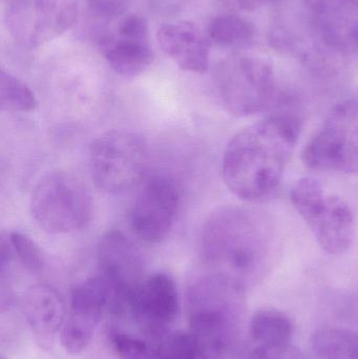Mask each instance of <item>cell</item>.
<instances>
[{
    "label": "cell",
    "instance_id": "cell-1",
    "mask_svg": "<svg viewBox=\"0 0 358 359\" xmlns=\"http://www.w3.org/2000/svg\"><path fill=\"white\" fill-rule=\"evenodd\" d=\"M300 133V119L286 111L240 130L223 154L225 185L244 202L264 203L275 198Z\"/></svg>",
    "mask_w": 358,
    "mask_h": 359
},
{
    "label": "cell",
    "instance_id": "cell-2",
    "mask_svg": "<svg viewBox=\"0 0 358 359\" xmlns=\"http://www.w3.org/2000/svg\"><path fill=\"white\" fill-rule=\"evenodd\" d=\"M226 206L209 215L200 238L202 261L208 271L246 286L262 278L273 259V236L262 215Z\"/></svg>",
    "mask_w": 358,
    "mask_h": 359
},
{
    "label": "cell",
    "instance_id": "cell-3",
    "mask_svg": "<svg viewBox=\"0 0 358 359\" xmlns=\"http://www.w3.org/2000/svg\"><path fill=\"white\" fill-rule=\"evenodd\" d=\"M193 324L201 355L208 359H244L240 325L245 305V287L237 280L208 271L189 292Z\"/></svg>",
    "mask_w": 358,
    "mask_h": 359
},
{
    "label": "cell",
    "instance_id": "cell-4",
    "mask_svg": "<svg viewBox=\"0 0 358 359\" xmlns=\"http://www.w3.org/2000/svg\"><path fill=\"white\" fill-rule=\"evenodd\" d=\"M29 209L38 227L50 234H67L83 229L92 213L90 192L77 177L53 172L34 186Z\"/></svg>",
    "mask_w": 358,
    "mask_h": 359
},
{
    "label": "cell",
    "instance_id": "cell-5",
    "mask_svg": "<svg viewBox=\"0 0 358 359\" xmlns=\"http://www.w3.org/2000/svg\"><path fill=\"white\" fill-rule=\"evenodd\" d=\"M149 161L144 139L128 130H107L88 149V170L95 185L106 194H122L142 179Z\"/></svg>",
    "mask_w": 358,
    "mask_h": 359
},
{
    "label": "cell",
    "instance_id": "cell-6",
    "mask_svg": "<svg viewBox=\"0 0 358 359\" xmlns=\"http://www.w3.org/2000/svg\"><path fill=\"white\" fill-rule=\"evenodd\" d=\"M214 86L221 104L235 117L262 113L273 105L277 96L270 65L244 55L228 57L216 65Z\"/></svg>",
    "mask_w": 358,
    "mask_h": 359
},
{
    "label": "cell",
    "instance_id": "cell-7",
    "mask_svg": "<svg viewBox=\"0 0 358 359\" xmlns=\"http://www.w3.org/2000/svg\"><path fill=\"white\" fill-rule=\"evenodd\" d=\"M305 165L317 172L358 174V101L334 107L302 153Z\"/></svg>",
    "mask_w": 358,
    "mask_h": 359
},
{
    "label": "cell",
    "instance_id": "cell-8",
    "mask_svg": "<svg viewBox=\"0 0 358 359\" xmlns=\"http://www.w3.org/2000/svg\"><path fill=\"white\" fill-rule=\"evenodd\" d=\"M79 0H11L6 22L20 46L38 48L69 31L77 20Z\"/></svg>",
    "mask_w": 358,
    "mask_h": 359
},
{
    "label": "cell",
    "instance_id": "cell-9",
    "mask_svg": "<svg viewBox=\"0 0 358 359\" xmlns=\"http://www.w3.org/2000/svg\"><path fill=\"white\" fill-rule=\"evenodd\" d=\"M180 203V189L174 180L166 176L147 179L130 206V228L147 244L163 242L174 228Z\"/></svg>",
    "mask_w": 358,
    "mask_h": 359
},
{
    "label": "cell",
    "instance_id": "cell-10",
    "mask_svg": "<svg viewBox=\"0 0 358 359\" xmlns=\"http://www.w3.org/2000/svg\"><path fill=\"white\" fill-rule=\"evenodd\" d=\"M98 46L113 71L126 79L142 75L155 58L149 22L138 14H124L115 27L103 29Z\"/></svg>",
    "mask_w": 358,
    "mask_h": 359
},
{
    "label": "cell",
    "instance_id": "cell-11",
    "mask_svg": "<svg viewBox=\"0 0 358 359\" xmlns=\"http://www.w3.org/2000/svg\"><path fill=\"white\" fill-rule=\"evenodd\" d=\"M125 299L137 318L155 332L166 330L180 310L176 283L163 272L145 276Z\"/></svg>",
    "mask_w": 358,
    "mask_h": 359
},
{
    "label": "cell",
    "instance_id": "cell-12",
    "mask_svg": "<svg viewBox=\"0 0 358 359\" xmlns=\"http://www.w3.org/2000/svg\"><path fill=\"white\" fill-rule=\"evenodd\" d=\"M99 267L126 299L144 276V259L137 245L119 230L106 232L97 247Z\"/></svg>",
    "mask_w": 358,
    "mask_h": 359
},
{
    "label": "cell",
    "instance_id": "cell-13",
    "mask_svg": "<svg viewBox=\"0 0 358 359\" xmlns=\"http://www.w3.org/2000/svg\"><path fill=\"white\" fill-rule=\"evenodd\" d=\"M162 50L181 69L204 74L209 67V38L187 21L164 23L157 32Z\"/></svg>",
    "mask_w": 358,
    "mask_h": 359
},
{
    "label": "cell",
    "instance_id": "cell-14",
    "mask_svg": "<svg viewBox=\"0 0 358 359\" xmlns=\"http://www.w3.org/2000/svg\"><path fill=\"white\" fill-rule=\"evenodd\" d=\"M308 226L322 249L331 255L346 252L354 241V215L338 196H327L325 206Z\"/></svg>",
    "mask_w": 358,
    "mask_h": 359
},
{
    "label": "cell",
    "instance_id": "cell-15",
    "mask_svg": "<svg viewBox=\"0 0 358 359\" xmlns=\"http://www.w3.org/2000/svg\"><path fill=\"white\" fill-rule=\"evenodd\" d=\"M23 313L34 334L42 341H50L60 332L64 323V306L58 293L46 285H36L25 292Z\"/></svg>",
    "mask_w": 358,
    "mask_h": 359
},
{
    "label": "cell",
    "instance_id": "cell-16",
    "mask_svg": "<svg viewBox=\"0 0 358 359\" xmlns=\"http://www.w3.org/2000/svg\"><path fill=\"white\" fill-rule=\"evenodd\" d=\"M294 332L289 316L273 308L258 310L248 324V335L254 347H287L291 345Z\"/></svg>",
    "mask_w": 358,
    "mask_h": 359
},
{
    "label": "cell",
    "instance_id": "cell-17",
    "mask_svg": "<svg viewBox=\"0 0 358 359\" xmlns=\"http://www.w3.org/2000/svg\"><path fill=\"white\" fill-rule=\"evenodd\" d=\"M256 29L243 17L233 14L219 15L210 21L207 36L216 46L244 48L254 42Z\"/></svg>",
    "mask_w": 358,
    "mask_h": 359
},
{
    "label": "cell",
    "instance_id": "cell-18",
    "mask_svg": "<svg viewBox=\"0 0 358 359\" xmlns=\"http://www.w3.org/2000/svg\"><path fill=\"white\" fill-rule=\"evenodd\" d=\"M100 318L81 312L69 311L59 332L65 352L78 355L88 349L94 339Z\"/></svg>",
    "mask_w": 358,
    "mask_h": 359
},
{
    "label": "cell",
    "instance_id": "cell-19",
    "mask_svg": "<svg viewBox=\"0 0 358 359\" xmlns=\"http://www.w3.org/2000/svg\"><path fill=\"white\" fill-rule=\"evenodd\" d=\"M317 359H358V333L343 329H325L313 335Z\"/></svg>",
    "mask_w": 358,
    "mask_h": 359
},
{
    "label": "cell",
    "instance_id": "cell-20",
    "mask_svg": "<svg viewBox=\"0 0 358 359\" xmlns=\"http://www.w3.org/2000/svg\"><path fill=\"white\" fill-rule=\"evenodd\" d=\"M38 101L31 88L10 72H0V107L1 111L27 113L37 109Z\"/></svg>",
    "mask_w": 358,
    "mask_h": 359
},
{
    "label": "cell",
    "instance_id": "cell-21",
    "mask_svg": "<svg viewBox=\"0 0 358 359\" xmlns=\"http://www.w3.org/2000/svg\"><path fill=\"white\" fill-rule=\"evenodd\" d=\"M326 198L321 182L312 177L298 180L290 191V200L307 225L321 212Z\"/></svg>",
    "mask_w": 358,
    "mask_h": 359
},
{
    "label": "cell",
    "instance_id": "cell-22",
    "mask_svg": "<svg viewBox=\"0 0 358 359\" xmlns=\"http://www.w3.org/2000/svg\"><path fill=\"white\" fill-rule=\"evenodd\" d=\"M201 356L198 337L185 331L170 333L155 351V359H200Z\"/></svg>",
    "mask_w": 358,
    "mask_h": 359
},
{
    "label": "cell",
    "instance_id": "cell-23",
    "mask_svg": "<svg viewBox=\"0 0 358 359\" xmlns=\"http://www.w3.org/2000/svg\"><path fill=\"white\" fill-rule=\"evenodd\" d=\"M13 255L21 265L32 272L40 271L44 266V255L39 245L27 234L12 231L6 236Z\"/></svg>",
    "mask_w": 358,
    "mask_h": 359
},
{
    "label": "cell",
    "instance_id": "cell-24",
    "mask_svg": "<svg viewBox=\"0 0 358 359\" xmlns=\"http://www.w3.org/2000/svg\"><path fill=\"white\" fill-rule=\"evenodd\" d=\"M111 343L119 359H155V351L134 335L115 331L111 333Z\"/></svg>",
    "mask_w": 358,
    "mask_h": 359
},
{
    "label": "cell",
    "instance_id": "cell-25",
    "mask_svg": "<svg viewBox=\"0 0 358 359\" xmlns=\"http://www.w3.org/2000/svg\"><path fill=\"white\" fill-rule=\"evenodd\" d=\"M130 0H86L92 16L100 20L111 21L125 14Z\"/></svg>",
    "mask_w": 358,
    "mask_h": 359
},
{
    "label": "cell",
    "instance_id": "cell-26",
    "mask_svg": "<svg viewBox=\"0 0 358 359\" xmlns=\"http://www.w3.org/2000/svg\"><path fill=\"white\" fill-rule=\"evenodd\" d=\"M244 359H306L291 345L283 348L254 347Z\"/></svg>",
    "mask_w": 358,
    "mask_h": 359
},
{
    "label": "cell",
    "instance_id": "cell-27",
    "mask_svg": "<svg viewBox=\"0 0 358 359\" xmlns=\"http://www.w3.org/2000/svg\"><path fill=\"white\" fill-rule=\"evenodd\" d=\"M227 6L237 11H254L273 0H222Z\"/></svg>",
    "mask_w": 358,
    "mask_h": 359
},
{
    "label": "cell",
    "instance_id": "cell-28",
    "mask_svg": "<svg viewBox=\"0 0 358 359\" xmlns=\"http://www.w3.org/2000/svg\"><path fill=\"white\" fill-rule=\"evenodd\" d=\"M351 44H352V48H358V22L351 32Z\"/></svg>",
    "mask_w": 358,
    "mask_h": 359
},
{
    "label": "cell",
    "instance_id": "cell-29",
    "mask_svg": "<svg viewBox=\"0 0 358 359\" xmlns=\"http://www.w3.org/2000/svg\"><path fill=\"white\" fill-rule=\"evenodd\" d=\"M4 1H6V4H8V1H11V0H4Z\"/></svg>",
    "mask_w": 358,
    "mask_h": 359
},
{
    "label": "cell",
    "instance_id": "cell-30",
    "mask_svg": "<svg viewBox=\"0 0 358 359\" xmlns=\"http://www.w3.org/2000/svg\"><path fill=\"white\" fill-rule=\"evenodd\" d=\"M1 359H6V358H4V356H1Z\"/></svg>",
    "mask_w": 358,
    "mask_h": 359
}]
</instances>
